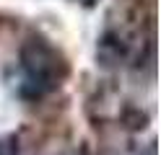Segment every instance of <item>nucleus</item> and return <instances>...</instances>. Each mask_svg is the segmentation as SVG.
Segmentation results:
<instances>
[{"label":"nucleus","instance_id":"1","mask_svg":"<svg viewBox=\"0 0 161 155\" xmlns=\"http://www.w3.org/2000/svg\"><path fill=\"white\" fill-rule=\"evenodd\" d=\"M21 67L29 78L21 85L24 98H42L44 93L55 90L70 72L63 52L52 47L44 36H31L21 44Z\"/></svg>","mask_w":161,"mask_h":155},{"label":"nucleus","instance_id":"2","mask_svg":"<svg viewBox=\"0 0 161 155\" xmlns=\"http://www.w3.org/2000/svg\"><path fill=\"white\" fill-rule=\"evenodd\" d=\"M127 57V41L117 34V31H107L96 44V59L104 67H117L119 62Z\"/></svg>","mask_w":161,"mask_h":155},{"label":"nucleus","instance_id":"3","mask_svg":"<svg viewBox=\"0 0 161 155\" xmlns=\"http://www.w3.org/2000/svg\"><path fill=\"white\" fill-rule=\"evenodd\" d=\"M122 124L127 129H143L146 124H148V114L146 111H140L135 106H127L125 114H122Z\"/></svg>","mask_w":161,"mask_h":155},{"label":"nucleus","instance_id":"4","mask_svg":"<svg viewBox=\"0 0 161 155\" xmlns=\"http://www.w3.org/2000/svg\"><path fill=\"white\" fill-rule=\"evenodd\" d=\"M0 155H18V140H16V134H8V137L0 140Z\"/></svg>","mask_w":161,"mask_h":155},{"label":"nucleus","instance_id":"5","mask_svg":"<svg viewBox=\"0 0 161 155\" xmlns=\"http://www.w3.org/2000/svg\"><path fill=\"white\" fill-rule=\"evenodd\" d=\"M135 155H156V140H151V142H148V147H146L143 152H135Z\"/></svg>","mask_w":161,"mask_h":155},{"label":"nucleus","instance_id":"6","mask_svg":"<svg viewBox=\"0 0 161 155\" xmlns=\"http://www.w3.org/2000/svg\"><path fill=\"white\" fill-rule=\"evenodd\" d=\"M78 3H83V5H88V8H91V5L96 3V0H78Z\"/></svg>","mask_w":161,"mask_h":155}]
</instances>
